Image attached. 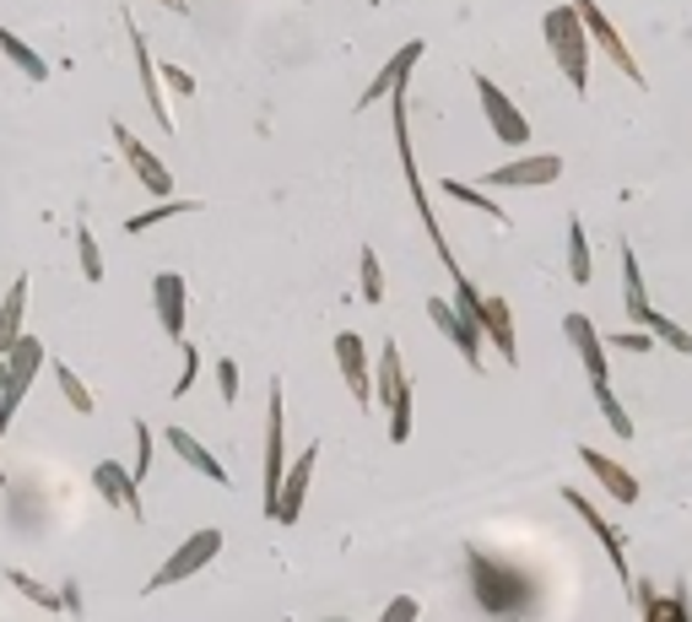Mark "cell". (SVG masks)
Instances as JSON below:
<instances>
[{
  "label": "cell",
  "mask_w": 692,
  "mask_h": 622,
  "mask_svg": "<svg viewBox=\"0 0 692 622\" xmlns=\"http://www.w3.org/2000/svg\"><path fill=\"white\" fill-rule=\"evenodd\" d=\"M477 103H482L488 130L498 136V141H503V147H530V120L520 114V109H514V98L492 82L488 71H477Z\"/></svg>",
  "instance_id": "52a82bcc"
},
{
  "label": "cell",
  "mask_w": 692,
  "mask_h": 622,
  "mask_svg": "<svg viewBox=\"0 0 692 622\" xmlns=\"http://www.w3.org/2000/svg\"><path fill=\"white\" fill-rule=\"evenodd\" d=\"M639 325L650 331V341H660V347H671V352H682V358H692V335L671 320V314H660V309H644L639 314Z\"/></svg>",
  "instance_id": "484cf974"
},
{
  "label": "cell",
  "mask_w": 692,
  "mask_h": 622,
  "mask_svg": "<svg viewBox=\"0 0 692 622\" xmlns=\"http://www.w3.org/2000/svg\"><path fill=\"white\" fill-rule=\"evenodd\" d=\"M633 601H639V618L644 622H665V595H660L654 584L633 580Z\"/></svg>",
  "instance_id": "e575fe53"
},
{
  "label": "cell",
  "mask_w": 692,
  "mask_h": 622,
  "mask_svg": "<svg viewBox=\"0 0 692 622\" xmlns=\"http://www.w3.org/2000/svg\"><path fill=\"white\" fill-rule=\"evenodd\" d=\"M152 309H158V325L168 341H184V309H190V288L179 271H158L152 277Z\"/></svg>",
  "instance_id": "9a60e30c"
},
{
  "label": "cell",
  "mask_w": 692,
  "mask_h": 622,
  "mask_svg": "<svg viewBox=\"0 0 692 622\" xmlns=\"http://www.w3.org/2000/svg\"><path fill=\"white\" fill-rule=\"evenodd\" d=\"M17 407H22V395H11V390H6V395H0V444H6V428H11ZM0 482H6V476H0Z\"/></svg>",
  "instance_id": "7bdbcfd3"
},
{
  "label": "cell",
  "mask_w": 692,
  "mask_h": 622,
  "mask_svg": "<svg viewBox=\"0 0 692 622\" xmlns=\"http://www.w3.org/2000/svg\"><path fill=\"white\" fill-rule=\"evenodd\" d=\"M0 54H6V60H11V66H17V71H22V77H28L33 87L49 82V66H43V54L33 49V43L17 39V33H11L6 22H0Z\"/></svg>",
  "instance_id": "cb8c5ba5"
},
{
  "label": "cell",
  "mask_w": 692,
  "mask_h": 622,
  "mask_svg": "<svg viewBox=\"0 0 692 622\" xmlns=\"http://www.w3.org/2000/svg\"><path fill=\"white\" fill-rule=\"evenodd\" d=\"M124 28H130V54H136V71H141V92L152 103V120H158V130H173V114H168V103H163V77H158V60L147 49V33L130 17H124Z\"/></svg>",
  "instance_id": "e0dca14e"
},
{
  "label": "cell",
  "mask_w": 692,
  "mask_h": 622,
  "mask_svg": "<svg viewBox=\"0 0 692 622\" xmlns=\"http://www.w3.org/2000/svg\"><path fill=\"white\" fill-rule=\"evenodd\" d=\"M428 54V43L422 39H411V43H401L390 60H384V71L373 77V82L363 87V98H358V109H368V103H379V98H390L395 87H407L411 82V71H417V60Z\"/></svg>",
  "instance_id": "2e32d148"
},
{
  "label": "cell",
  "mask_w": 692,
  "mask_h": 622,
  "mask_svg": "<svg viewBox=\"0 0 692 622\" xmlns=\"http://www.w3.org/2000/svg\"><path fill=\"white\" fill-rule=\"evenodd\" d=\"M595 407H601V417H606V428L616 433V439H633V417H628V407L616 401L611 384H595Z\"/></svg>",
  "instance_id": "1f68e13d"
},
{
  "label": "cell",
  "mask_w": 692,
  "mask_h": 622,
  "mask_svg": "<svg viewBox=\"0 0 692 622\" xmlns=\"http://www.w3.org/2000/svg\"><path fill=\"white\" fill-rule=\"evenodd\" d=\"M217 395H222V407H239V358L217 363Z\"/></svg>",
  "instance_id": "74e56055"
},
{
  "label": "cell",
  "mask_w": 692,
  "mask_h": 622,
  "mask_svg": "<svg viewBox=\"0 0 692 622\" xmlns=\"http://www.w3.org/2000/svg\"><path fill=\"white\" fill-rule=\"evenodd\" d=\"M114 141H120V152H124V163H130V173H136V179H141V184H147L158 201H168V195H173V173H168L163 158H158V152H152V147H147L136 130H130V124H114Z\"/></svg>",
  "instance_id": "30bf717a"
},
{
  "label": "cell",
  "mask_w": 692,
  "mask_h": 622,
  "mask_svg": "<svg viewBox=\"0 0 692 622\" xmlns=\"http://www.w3.org/2000/svg\"><path fill=\"white\" fill-rule=\"evenodd\" d=\"M163 439H168V450H173V455L184 460L190 471H201L205 482H217V488H228V482H233V476H228V465H222V460L211 455V450H205V444L195 439V433H190V428H168Z\"/></svg>",
  "instance_id": "ffe728a7"
},
{
  "label": "cell",
  "mask_w": 692,
  "mask_h": 622,
  "mask_svg": "<svg viewBox=\"0 0 692 622\" xmlns=\"http://www.w3.org/2000/svg\"><path fill=\"white\" fill-rule=\"evenodd\" d=\"M287 471V407H282V379H271L265 390V460H260V476H265V520H271V503L282 488Z\"/></svg>",
  "instance_id": "5b68a950"
},
{
  "label": "cell",
  "mask_w": 692,
  "mask_h": 622,
  "mask_svg": "<svg viewBox=\"0 0 692 622\" xmlns=\"http://www.w3.org/2000/svg\"><path fill=\"white\" fill-rule=\"evenodd\" d=\"M158 77H163V87L184 92V98H195V77H190V71H179V66H158Z\"/></svg>",
  "instance_id": "b9f144b4"
},
{
  "label": "cell",
  "mask_w": 692,
  "mask_h": 622,
  "mask_svg": "<svg viewBox=\"0 0 692 622\" xmlns=\"http://www.w3.org/2000/svg\"><path fill=\"white\" fill-rule=\"evenodd\" d=\"M92 488H98V493L109 498V503H120V509L130 514V520H141V488L130 482V471H124V465H120L114 455H109V460H98V465H92Z\"/></svg>",
  "instance_id": "44dd1931"
},
{
  "label": "cell",
  "mask_w": 692,
  "mask_h": 622,
  "mask_svg": "<svg viewBox=\"0 0 692 622\" xmlns=\"http://www.w3.org/2000/svg\"><path fill=\"white\" fill-rule=\"evenodd\" d=\"M606 347H616V352H650L654 341H650V331H616Z\"/></svg>",
  "instance_id": "60d3db41"
},
{
  "label": "cell",
  "mask_w": 692,
  "mask_h": 622,
  "mask_svg": "<svg viewBox=\"0 0 692 622\" xmlns=\"http://www.w3.org/2000/svg\"><path fill=\"white\" fill-rule=\"evenodd\" d=\"M665 622H692V595H688V580H676V590L665 595Z\"/></svg>",
  "instance_id": "ab89813d"
},
{
  "label": "cell",
  "mask_w": 692,
  "mask_h": 622,
  "mask_svg": "<svg viewBox=\"0 0 692 622\" xmlns=\"http://www.w3.org/2000/svg\"><path fill=\"white\" fill-rule=\"evenodd\" d=\"M77 260H82L87 282H103V249H98V239H92L87 222H77Z\"/></svg>",
  "instance_id": "d6a6232c"
},
{
  "label": "cell",
  "mask_w": 692,
  "mask_h": 622,
  "mask_svg": "<svg viewBox=\"0 0 692 622\" xmlns=\"http://www.w3.org/2000/svg\"><path fill=\"white\" fill-rule=\"evenodd\" d=\"M124 471H130V482H136V488L152 476V428H147V422H136V460H130Z\"/></svg>",
  "instance_id": "836d02e7"
},
{
  "label": "cell",
  "mask_w": 692,
  "mask_h": 622,
  "mask_svg": "<svg viewBox=\"0 0 692 622\" xmlns=\"http://www.w3.org/2000/svg\"><path fill=\"white\" fill-rule=\"evenodd\" d=\"M579 460H584V471L606 488L616 503H639V482H633V471L628 465H616L606 450H590V444H579Z\"/></svg>",
  "instance_id": "d6986e66"
},
{
  "label": "cell",
  "mask_w": 692,
  "mask_h": 622,
  "mask_svg": "<svg viewBox=\"0 0 692 622\" xmlns=\"http://www.w3.org/2000/svg\"><path fill=\"white\" fill-rule=\"evenodd\" d=\"M417 618H422V601H417V595H395V601L379 612V622H417Z\"/></svg>",
  "instance_id": "f35d334b"
},
{
  "label": "cell",
  "mask_w": 692,
  "mask_h": 622,
  "mask_svg": "<svg viewBox=\"0 0 692 622\" xmlns=\"http://www.w3.org/2000/svg\"><path fill=\"white\" fill-rule=\"evenodd\" d=\"M43 363H49V358H43V341L22 331V341L6 352V373H11V384H6V390H11V395H28V390H33V379L43 373Z\"/></svg>",
  "instance_id": "7402d4cb"
},
{
  "label": "cell",
  "mask_w": 692,
  "mask_h": 622,
  "mask_svg": "<svg viewBox=\"0 0 692 622\" xmlns=\"http://www.w3.org/2000/svg\"><path fill=\"white\" fill-rule=\"evenodd\" d=\"M6 384H11V373H6V352H0V395H6Z\"/></svg>",
  "instance_id": "ee69618b"
},
{
  "label": "cell",
  "mask_w": 692,
  "mask_h": 622,
  "mask_svg": "<svg viewBox=\"0 0 692 622\" xmlns=\"http://www.w3.org/2000/svg\"><path fill=\"white\" fill-rule=\"evenodd\" d=\"M622 303H628V320L639 325V314L650 309V298H644V271H639V254H633V244H622Z\"/></svg>",
  "instance_id": "d4e9b609"
},
{
  "label": "cell",
  "mask_w": 692,
  "mask_h": 622,
  "mask_svg": "<svg viewBox=\"0 0 692 622\" xmlns=\"http://www.w3.org/2000/svg\"><path fill=\"white\" fill-rule=\"evenodd\" d=\"M590 271H595V254H590V239H584V217L573 211L569 217V277L579 288H590Z\"/></svg>",
  "instance_id": "4316f807"
},
{
  "label": "cell",
  "mask_w": 692,
  "mask_h": 622,
  "mask_svg": "<svg viewBox=\"0 0 692 622\" xmlns=\"http://www.w3.org/2000/svg\"><path fill=\"white\" fill-rule=\"evenodd\" d=\"M217 552H222V531H217V525H201L195 536H184L179 546H173V552H168V563L158 569V574H152V580H147V590H168V584L195 580V574H201Z\"/></svg>",
  "instance_id": "277c9868"
},
{
  "label": "cell",
  "mask_w": 692,
  "mask_h": 622,
  "mask_svg": "<svg viewBox=\"0 0 692 622\" xmlns=\"http://www.w3.org/2000/svg\"><path fill=\"white\" fill-rule=\"evenodd\" d=\"M428 320H433L439 335H444L460 358H465V369L482 373V347H488V341H482V331H477L471 320H460V314H454V303H449V298H428Z\"/></svg>",
  "instance_id": "8fae6325"
},
{
  "label": "cell",
  "mask_w": 692,
  "mask_h": 622,
  "mask_svg": "<svg viewBox=\"0 0 692 622\" xmlns=\"http://www.w3.org/2000/svg\"><path fill=\"white\" fill-rule=\"evenodd\" d=\"M563 331H569L573 352H579V363H584V379H590V390H595V384H611L606 341H601V331H595V320L573 309V314H563Z\"/></svg>",
  "instance_id": "4fadbf2b"
},
{
  "label": "cell",
  "mask_w": 692,
  "mask_h": 622,
  "mask_svg": "<svg viewBox=\"0 0 692 622\" xmlns=\"http://www.w3.org/2000/svg\"><path fill=\"white\" fill-rule=\"evenodd\" d=\"M335 363H341V379H347L352 401H358V407H368V401H373V373H368V347H363V335H352V331L335 335Z\"/></svg>",
  "instance_id": "ac0fdd59"
},
{
  "label": "cell",
  "mask_w": 692,
  "mask_h": 622,
  "mask_svg": "<svg viewBox=\"0 0 692 622\" xmlns=\"http://www.w3.org/2000/svg\"><path fill=\"white\" fill-rule=\"evenodd\" d=\"M373 401H384V412H390V444H407L411 439V373H407V363H401V347H395V341L379 347Z\"/></svg>",
  "instance_id": "3957f363"
},
{
  "label": "cell",
  "mask_w": 692,
  "mask_h": 622,
  "mask_svg": "<svg viewBox=\"0 0 692 622\" xmlns=\"http://www.w3.org/2000/svg\"><path fill=\"white\" fill-rule=\"evenodd\" d=\"M541 39H546V54L558 60L563 82L584 98V92H590V33H584L579 11H573V6H552L546 22H541Z\"/></svg>",
  "instance_id": "7a4b0ae2"
},
{
  "label": "cell",
  "mask_w": 692,
  "mask_h": 622,
  "mask_svg": "<svg viewBox=\"0 0 692 622\" xmlns=\"http://www.w3.org/2000/svg\"><path fill=\"white\" fill-rule=\"evenodd\" d=\"M363 298L368 303H384V265H379V254L363 244Z\"/></svg>",
  "instance_id": "8d00e7d4"
},
{
  "label": "cell",
  "mask_w": 692,
  "mask_h": 622,
  "mask_svg": "<svg viewBox=\"0 0 692 622\" xmlns=\"http://www.w3.org/2000/svg\"><path fill=\"white\" fill-rule=\"evenodd\" d=\"M325 622H347V618H325Z\"/></svg>",
  "instance_id": "f6af8a7d"
},
{
  "label": "cell",
  "mask_w": 692,
  "mask_h": 622,
  "mask_svg": "<svg viewBox=\"0 0 692 622\" xmlns=\"http://www.w3.org/2000/svg\"><path fill=\"white\" fill-rule=\"evenodd\" d=\"M477 331H482V341L498 347V358H503L509 369L520 363V335H514V309H509V298L482 292V320H477Z\"/></svg>",
  "instance_id": "5bb4252c"
},
{
  "label": "cell",
  "mask_w": 692,
  "mask_h": 622,
  "mask_svg": "<svg viewBox=\"0 0 692 622\" xmlns=\"http://www.w3.org/2000/svg\"><path fill=\"white\" fill-rule=\"evenodd\" d=\"M563 503H569V509L579 514V520H584V525H590V536L601 541L606 563L616 569V580H622V590H628V584H633V569H628V546H622V531H616V525H611L606 514H601V509H595L590 498L579 493V488H563Z\"/></svg>",
  "instance_id": "ba28073f"
},
{
  "label": "cell",
  "mask_w": 692,
  "mask_h": 622,
  "mask_svg": "<svg viewBox=\"0 0 692 622\" xmlns=\"http://www.w3.org/2000/svg\"><path fill=\"white\" fill-rule=\"evenodd\" d=\"M444 195H449V201H465V207H471V211H482V217H492L498 228H509V211L498 207V201H488V195H482L477 184H460L454 173H449V179H444Z\"/></svg>",
  "instance_id": "f1b7e54d"
},
{
  "label": "cell",
  "mask_w": 692,
  "mask_h": 622,
  "mask_svg": "<svg viewBox=\"0 0 692 622\" xmlns=\"http://www.w3.org/2000/svg\"><path fill=\"white\" fill-rule=\"evenodd\" d=\"M184 211H201V201H158V207L136 211V217L124 222V233H152V228H163V222L184 217Z\"/></svg>",
  "instance_id": "83f0119b"
},
{
  "label": "cell",
  "mask_w": 692,
  "mask_h": 622,
  "mask_svg": "<svg viewBox=\"0 0 692 622\" xmlns=\"http://www.w3.org/2000/svg\"><path fill=\"white\" fill-rule=\"evenodd\" d=\"M179 347H184V373H179V379H173V401H184V395H190V390H195V373H201V352H195V341H190V335H184V341H179Z\"/></svg>",
  "instance_id": "d590c367"
},
{
  "label": "cell",
  "mask_w": 692,
  "mask_h": 622,
  "mask_svg": "<svg viewBox=\"0 0 692 622\" xmlns=\"http://www.w3.org/2000/svg\"><path fill=\"white\" fill-rule=\"evenodd\" d=\"M465 584H471L477 612L498 622H530L546 606L541 574L514 563V558H503V552H488V546H465Z\"/></svg>",
  "instance_id": "6da1fadb"
},
{
  "label": "cell",
  "mask_w": 692,
  "mask_h": 622,
  "mask_svg": "<svg viewBox=\"0 0 692 622\" xmlns=\"http://www.w3.org/2000/svg\"><path fill=\"white\" fill-rule=\"evenodd\" d=\"M558 173H563L558 152H535V158H514L503 168H488L482 184H492V190H535V184H552Z\"/></svg>",
  "instance_id": "7c38bea8"
},
{
  "label": "cell",
  "mask_w": 692,
  "mask_h": 622,
  "mask_svg": "<svg viewBox=\"0 0 692 622\" xmlns=\"http://www.w3.org/2000/svg\"><path fill=\"white\" fill-rule=\"evenodd\" d=\"M314 460H320V439H314V444H309L298 460H287L282 488H277V503H271V520H277V525H298L303 498H309V482H314Z\"/></svg>",
  "instance_id": "9c48e42d"
},
{
  "label": "cell",
  "mask_w": 692,
  "mask_h": 622,
  "mask_svg": "<svg viewBox=\"0 0 692 622\" xmlns=\"http://www.w3.org/2000/svg\"><path fill=\"white\" fill-rule=\"evenodd\" d=\"M22 314H28V271L11 282L6 303H0V352H11L22 341Z\"/></svg>",
  "instance_id": "603a6c76"
},
{
  "label": "cell",
  "mask_w": 692,
  "mask_h": 622,
  "mask_svg": "<svg viewBox=\"0 0 692 622\" xmlns=\"http://www.w3.org/2000/svg\"><path fill=\"white\" fill-rule=\"evenodd\" d=\"M573 11H579V22H584L590 43L606 54V60L616 66V71H622V77H628V82H633V87H650V77H644V71H639V60H633V49L622 43V33L611 28V17L601 11V6H595V0H573Z\"/></svg>",
  "instance_id": "8992f818"
},
{
  "label": "cell",
  "mask_w": 692,
  "mask_h": 622,
  "mask_svg": "<svg viewBox=\"0 0 692 622\" xmlns=\"http://www.w3.org/2000/svg\"><path fill=\"white\" fill-rule=\"evenodd\" d=\"M6 584H11V590H22L39 612H66V606H60V590H49L43 580H33L28 569H6Z\"/></svg>",
  "instance_id": "f546056e"
},
{
  "label": "cell",
  "mask_w": 692,
  "mask_h": 622,
  "mask_svg": "<svg viewBox=\"0 0 692 622\" xmlns=\"http://www.w3.org/2000/svg\"><path fill=\"white\" fill-rule=\"evenodd\" d=\"M49 373H54V384H60L66 407H71L77 417H92V407H98V401H92V390L82 384V373H77V369H66V363H54Z\"/></svg>",
  "instance_id": "4dcf8cb0"
},
{
  "label": "cell",
  "mask_w": 692,
  "mask_h": 622,
  "mask_svg": "<svg viewBox=\"0 0 692 622\" xmlns=\"http://www.w3.org/2000/svg\"><path fill=\"white\" fill-rule=\"evenodd\" d=\"M0 488H6V482H0Z\"/></svg>",
  "instance_id": "bcb514c9"
}]
</instances>
